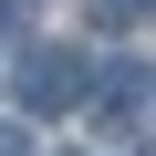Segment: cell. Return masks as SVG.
<instances>
[{"label": "cell", "instance_id": "6", "mask_svg": "<svg viewBox=\"0 0 156 156\" xmlns=\"http://www.w3.org/2000/svg\"><path fill=\"white\" fill-rule=\"evenodd\" d=\"M135 156H156V146H135Z\"/></svg>", "mask_w": 156, "mask_h": 156}, {"label": "cell", "instance_id": "1", "mask_svg": "<svg viewBox=\"0 0 156 156\" xmlns=\"http://www.w3.org/2000/svg\"><path fill=\"white\" fill-rule=\"evenodd\" d=\"M73 104H83V62H73L62 42L21 52V115H73Z\"/></svg>", "mask_w": 156, "mask_h": 156}, {"label": "cell", "instance_id": "2", "mask_svg": "<svg viewBox=\"0 0 156 156\" xmlns=\"http://www.w3.org/2000/svg\"><path fill=\"white\" fill-rule=\"evenodd\" d=\"M146 104H156V73H146L135 52H125V62H104V83H94V115H104V125L125 135V125H135Z\"/></svg>", "mask_w": 156, "mask_h": 156}, {"label": "cell", "instance_id": "5", "mask_svg": "<svg viewBox=\"0 0 156 156\" xmlns=\"http://www.w3.org/2000/svg\"><path fill=\"white\" fill-rule=\"evenodd\" d=\"M11 11H21V0H0V21H11Z\"/></svg>", "mask_w": 156, "mask_h": 156}, {"label": "cell", "instance_id": "4", "mask_svg": "<svg viewBox=\"0 0 156 156\" xmlns=\"http://www.w3.org/2000/svg\"><path fill=\"white\" fill-rule=\"evenodd\" d=\"M0 156H31V135H21V125H0Z\"/></svg>", "mask_w": 156, "mask_h": 156}, {"label": "cell", "instance_id": "3", "mask_svg": "<svg viewBox=\"0 0 156 156\" xmlns=\"http://www.w3.org/2000/svg\"><path fill=\"white\" fill-rule=\"evenodd\" d=\"M94 21H104V31H125V21H156V0H94Z\"/></svg>", "mask_w": 156, "mask_h": 156}]
</instances>
